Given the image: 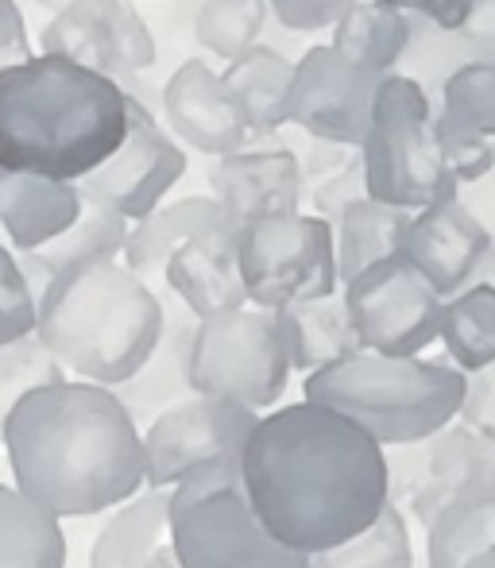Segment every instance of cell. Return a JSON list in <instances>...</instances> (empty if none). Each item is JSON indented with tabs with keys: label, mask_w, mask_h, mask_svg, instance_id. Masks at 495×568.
Here are the masks:
<instances>
[{
	"label": "cell",
	"mask_w": 495,
	"mask_h": 568,
	"mask_svg": "<svg viewBox=\"0 0 495 568\" xmlns=\"http://www.w3.org/2000/svg\"><path fill=\"white\" fill-rule=\"evenodd\" d=\"M236 468L260 526L299 557L361 538L391 507L380 445L306 398L260 414Z\"/></svg>",
	"instance_id": "1"
},
{
	"label": "cell",
	"mask_w": 495,
	"mask_h": 568,
	"mask_svg": "<svg viewBox=\"0 0 495 568\" xmlns=\"http://www.w3.org/2000/svg\"><path fill=\"white\" fill-rule=\"evenodd\" d=\"M16 491L67 518H93L143 491V429L117 390L62 379L16 403L0 429Z\"/></svg>",
	"instance_id": "2"
},
{
	"label": "cell",
	"mask_w": 495,
	"mask_h": 568,
	"mask_svg": "<svg viewBox=\"0 0 495 568\" xmlns=\"http://www.w3.org/2000/svg\"><path fill=\"white\" fill-rule=\"evenodd\" d=\"M132 93L62 54L0 70V174L78 186L117 155Z\"/></svg>",
	"instance_id": "3"
},
{
	"label": "cell",
	"mask_w": 495,
	"mask_h": 568,
	"mask_svg": "<svg viewBox=\"0 0 495 568\" xmlns=\"http://www.w3.org/2000/svg\"><path fill=\"white\" fill-rule=\"evenodd\" d=\"M163 325V291L143 283L124 260H113L54 278L39 298L36 337L62 372L117 390L151 359Z\"/></svg>",
	"instance_id": "4"
},
{
	"label": "cell",
	"mask_w": 495,
	"mask_h": 568,
	"mask_svg": "<svg viewBox=\"0 0 495 568\" xmlns=\"http://www.w3.org/2000/svg\"><path fill=\"white\" fill-rule=\"evenodd\" d=\"M468 375L442 359L356 352L302 379V398L337 410L380 449L422 445L457 422Z\"/></svg>",
	"instance_id": "5"
},
{
	"label": "cell",
	"mask_w": 495,
	"mask_h": 568,
	"mask_svg": "<svg viewBox=\"0 0 495 568\" xmlns=\"http://www.w3.org/2000/svg\"><path fill=\"white\" fill-rule=\"evenodd\" d=\"M356 159L368 197L391 210L422 213L461 197V186L445 171L430 93L411 74H387L380 82L372 124L356 148Z\"/></svg>",
	"instance_id": "6"
},
{
	"label": "cell",
	"mask_w": 495,
	"mask_h": 568,
	"mask_svg": "<svg viewBox=\"0 0 495 568\" xmlns=\"http://www.w3.org/2000/svg\"><path fill=\"white\" fill-rule=\"evenodd\" d=\"M166 546L179 568H310L255 518L236 464H213L166 491Z\"/></svg>",
	"instance_id": "7"
},
{
	"label": "cell",
	"mask_w": 495,
	"mask_h": 568,
	"mask_svg": "<svg viewBox=\"0 0 495 568\" xmlns=\"http://www.w3.org/2000/svg\"><path fill=\"white\" fill-rule=\"evenodd\" d=\"M291 379L275 314L267 310H233L194 325L190 341V390L218 403L267 410L279 406Z\"/></svg>",
	"instance_id": "8"
},
{
	"label": "cell",
	"mask_w": 495,
	"mask_h": 568,
	"mask_svg": "<svg viewBox=\"0 0 495 568\" xmlns=\"http://www.w3.org/2000/svg\"><path fill=\"white\" fill-rule=\"evenodd\" d=\"M236 263L248 306L286 310L299 302L337 294V252L333 225L317 213H286L263 217L236 232Z\"/></svg>",
	"instance_id": "9"
},
{
	"label": "cell",
	"mask_w": 495,
	"mask_h": 568,
	"mask_svg": "<svg viewBox=\"0 0 495 568\" xmlns=\"http://www.w3.org/2000/svg\"><path fill=\"white\" fill-rule=\"evenodd\" d=\"M341 298L364 352L406 359L422 356V348L442 337L445 298H437L434 286L403 255H391L356 275L353 283H345Z\"/></svg>",
	"instance_id": "10"
},
{
	"label": "cell",
	"mask_w": 495,
	"mask_h": 568,
	"mask_svg": "<svg viewBox=\"0 0 495 568\" xmlns=\"http://www.w3.org/2000/svg\"><path fill=\"white\" fill-rule=\"evenodd\" d=\"M260 414L248 406L190 395L143 429V484L171 491L186 476L213 464H236Z\"/></svg>",
	"instance_id": "11"
},
{
	"label": "cell",
	"mask_w": 495,
	"mask_h": 568,
	"mask_svg": "<svg viewBox=\"0 0 495 568\" xmlns=\"http://www.w3.org/2000/svg\"><path fill=\"white\" fill-rule=\"evenodd\" d=\"M43 54H62L109 82L124 85L155 67V36L132 0H74L51 16L39 36Z\"/></svg>",
	"instance_id": "12"
},
{
	"label": "cell",
	"mask_w": 495,
	"mask_h": 568,
	"mask_svg": "<svg viewBox=\"0 0 495 568\" xmlns=\"http://www.w3.org/2000/svg\"><path fill=\"white\" fill-rule=\"evenodd\" d=\"M182 174H186V151L179 148L174 135H166V128L151 116L143 101L132 98L124 143L105 166L78 182V194L82 202L105 205L121 213L128 225H135L163 205V197L179 186Z\"/></svg>",
	"instance_id": "13"
},
{
	"label": "cell",
	"mask_w": 495,
	"mask_h": 568,
	"mask_svg": "<svg viewBox=\"0 0 495 568\" xmlns=\"http://www.w3.org/2000/svg\"><path fill=\"white\" fill-rule=\"evenodd\" d=\"M380 74L348 62L330 43L310 47L294 62L291 85V120L299 132L314 135L317 143L356 151L372 124V105L380 93Z\"/></svg>",
	"instance_id": "14"
},
{
	"label": "cell",
	"mask_w": 495,
	"mask_h": 568,
	"mask_svg": "<svg viewBox=\"0 0 495 568\" xmlns=\"http://www.w3.org/2000/svg\"><path fill=\"white\" fill-rule=\"evenodd\" d=\"M492 247V232L473 217L461 197H453V202L411 213L398 255L414 263V271L437 291V298H453L476 283Z\"/></svg>",
	"instance_id": "15"
},
{
	"label": "cell",
	"mask_w": 495,
	"mask_h": 568,
	"mask_svg": "<svg viewBox=\"0 0 495 568\" xmlns=\"http://www.w3.org/2000/svg\"><path fill=\"white\" fill-rule=\"evenodd\" d=\"M163 116L174 140L210 159L248 151V143L255 140L241 101L205 59H186L171 74V82L163 85Z\"/></svg>",
	"instance_id": "16"
},
{
	"label": "cell",
	"mask_w": 495,
	"mask_h": 568,
	"mask_svg": "<svg viewBox=\"0 0 495 568\" xmlns=\"http://www.w3.org/2000/svg\"><path fill=\"white\" fill-rule=\"evenodd\" d=\"M213 202L225 213V225L241 232L263 217H286L302 213V163L286 148L236 151L213 163L210 171Z\"/></svg>",
	"instance_id": "17"
},
{
	"label": "cell",
	"mask_w": 495,
	"mask_h": 568,
	"mask_svg": "<svg viewBox=\"0 0 495 568\" xmlns=\"http://www.w3.org/2000/svg\"><path fill=\"white\" fill-rule=\"evenodd\" d=\"M163 283L166 294L186 306L198 322L244 310L248 294L241 283V263H236V232L225 225L182 244L166 263Z\"/></svg>",
	"instance_id": "18"
},
{
	"label": "cell",
	"mask_w": 495,
	"mask_h": 568,
	"mask_svg": "<svg viewBox=\"0 0 495 568\" xmlns=\"http://www.w3.org/2000/svg\"><path fill=\"white\" fill-rule=\"evenodd\" d=\"M163 306H166V325H163L159 348L151 352V359L132 379L117 387V398H121L124 410L132 414L135 426H143V429L163 410H171L174 403L194 395V390H190V341H194L198 317L190 314L186 306H179L166 291H163Z\"/></svg>",
	"instance_id": "19"
},
{
	"label": "cell",
	"mask_w": 495,
	"mask_h": 568,
	"mask_svg": "<svg viewBox=\"0 0 495 568\" xmlns=\"http://www.w3.org/2000/svg\"><path fill=\"white\" fill-rule=\"evenodd\" d=\"M495 484V445L481 437L476 429L445 426L442 434L430 437V464H426V484L411 499V515L422 530H430L437 515L449 507L453 499L476 491V487Z\"/></svg>",
	"instance_id": "20"
},
{
	"label": "cell",
	"mask_w": 495,
	"mask_h": 568,
	"mask_svg": "<svg viewBox=\"0 0 495 568\" xmlns=\"http://www.w3.org/2000/svg\"><path fill=\"white\" fill-rule=\"evenodd\" d=\"M82 194L70 182L0 174V232L16 255L54 244L82 217Z\"/></svg>",
	"instance_id": "21"
},
{
	"label": "cell",
	"mask_w": 495,
	"mask_h": 568,
	"mask_svg": "<svg viewBox=\"0 0 495 568\" xmlns=\"http://www.w3.org/2000/svg\"><path fill=\"white\" fill-rule=\"evenodd\" d=\"M128 232H132V225H128L121 213L85 202L82 217L62 232L54 244L39 247V252H23V255H16V260H20V271H23V278H28L31 291H36V298H43L47 286H51L59 275H67V271L90 267V263L121 260Z\"/></svg>",
	"instance_id": "22"
},
{
	"label": "cell",
	"mask_w": 495,
	"mask_h": 568,
	"mask_svg": "<svg viewBox=\"0 0 495 568\" xmlns=\"http://www.w3.org/2000/svg\"><path fill=\"white\" fill-rule=\"evenodd\" d=\"M275 325H279V337H283L286 359H291V372L314 375L322 367L337 364V359L364 352L341 291L330 294V298L275 310Z\"/></svg>",
	"instance_id": "23"
},
{
	"label": "cell",
	"mask_w": 495,
	"mask_h": 568,
	"mask_svg": "<svg viewBox=\"0 0 495 568\" xmlns=\"http://www.w3.org/2000/svg\"><path fill=\"white\" fill-rule=\"evenodd\" d=\"M213 229H225V213H221V205L213 197H182V202L159 205L155 213L135 221L132 232H128L124 263L143 283L155 286V278H163L171 255L194 236Z\"/></svg>",
	"instance_id": "24"
},
{
	"label": "cell",
	"mask_w": 495,
	"mask_h": 568,
	"mask_svg": "<svg viewBox=\"0 0 495 568\" xmlns=\"http://www.w3.org/2000/svg\"><path fill=\"white\" fill-rule=\"evenodd\" d=\"M166 546V491H140L93 538L85 568H151Z\"/></svg>",
	"instance_id": "25"
},
{
	"label": "cell",
	"mask_w": 495,
	"mask_h": 568,
	"mask_svg": "<svg viewBox=\"0 0 495 568\" xmlns=\"http://www.w3.org/2000/svg\"><path fill=\"white\" fill-rule=\"evenodd\" d=\"M225 85L241 101L252 135H271L283 124H291V85H294V62L279 54L275 47H252L244 59L225 67Z\"/></svg>",
	"instance_id": "26"
},
{
	"label": "cell",
	"mask_w": 495,
	"mask_h": 568,
	"mask_svg": "<svg viewBox=\"0 0 495 568\" xmlns=\"http://www.w3.org/2000/svg\"><path fill=\"white\" fill-rule=\"evenodd\" d=\"M414 43V20L395 8L380 4V0H361L341 16L333 28V51H341L348 62L372 70V74L387 78L406 59Z\"/></svg>",
	"instance_id": "27"
},
{
	"label": "cell",
	"mask_w": 495,
	"mask_h": 568,
	"mask_svg": "<svg viewBox=\"0 0 495 568\" xmlns=\"http://www.w3.org/2000/svg\"><path fill=\"white\" fill-rule=\"evenodd\" d=\"M411 225V213L380 205L372 197L353 202L337 221H333V252H337V278L341 286L353 283L356 275H364L375 263L398 255Z\"/></svg>",
	"instance_id": "28"
},
{
	"label": "cell",
	"mask_w": 495,
	"mask_h": 568,
	"mask_svg": "<svg viewBox=\"0 0 495 568\" xmlns=\"http://www.w3.org/2000/svg\"><path fill=\"white\" fill-rule=\"evenodd\" d=\"M70 541L54 515L0 484V568H67Z\"/></svg>",
	"instance_id": "29"
},
{
	"label": "cell",
	"mask_w": 495,
	"mask_h": 568,
	"mask_svg": "<svg viewBox=\"0 0 495 568\" xmlns=\"http://www.w3.org/2000/svg\"><path fill=\"white\" fill-rule=\"evenodd\" d=\"M495 554V484L453 499L426 530V568H465Z\"/></svg>",
	"instance_id": "30"
},
{
	"label": "cell",
	"mask_w": 495,
	"mask_h": 568,
	"mask_svg": "<svg viewBox=\"0 0 495 568\" xmlns=\"http://www.w3.org/2000/svg\"><path fill=\"white\" fill-rule=\"evenodd\" d=\"M453 367L465 375L484 372L495 364V286L473 283L461 294L445 298L442 310V337Z\"/></svg>",
	"instance_id": "31"
},
{
	"label": "cell",
	"mask_w": 495,
	"mask_h": 568,
	"mask_svg": "<svg viewBox=\"0 0 495 568\" xmlns=\"http://www.w3.org/2000/svg\"><path fill=\"white\" fill-rule=\"evenodd\" d=\"M310 568H414V541L403 507L391 503L361 538L310 557Z\"/></svg>",
	"instance_id": "32"
},
{
	"label": "cell",
	"mask_w": 495,
	"mask_h": 568,
	"mask_svg": "<svg viewBox=\"0 0 495 568\" xmlns=\"http://www.w3.org/2000/svg\"><path fill=\"white\" fill-rule=\"evenodd\" d=\"M263 23L267 0H205L194 16V39L229 67L260 47Z\"/></svg>",
	"instance_id": "33"
},
{
	"label": "cell",
	"mask_w": 495,
	"mask_h": 568,
	"mask_svg": "<svg viewBox=\"0 0 495 568\" xmlns=\"http://www.w3.org/2000/svg\"><path fill=\"white\" fill-rule=\"evenodd\" d=\"M437 113L495 143V59L461 62L445 78Z\"/></svg>",
	"instance_id": "34"
},
{
	"label": "cell",
	"mask_w": 495,
	"mask_h": 568,
	"mask_svg": "<svg viewBox=\"0 0 495 568\" xmlns=\"http://www.w3.org/2000/svg\"><path fill=\"white\" fill-rule=\"evenodd\" d=\"M62 379H67V372H62V364L47 352V344L36 333L16 344H4L0 348V429H4L8 414L16 410L20 398Z\"/></svg>",
	"instance_id": "35"
},
{
	"label": "cell",
	"mask_w": 495,
	"mask_h": 568,
	"mask_svg": "<svg viewBox=\"0 0 495 568\" xmlns=\"http://www.w3.org/2000/svg\"><path fill=\"white\" fill-rule=\"evenodd\" d=\"M39 325V298L20 271V260L8 244H0V348L31 337Z\"/></svg>",
	"instance_id": "36"
},
{
	"label": "cell",
	"mask_w": 495,
	"mask_h": 568,
	"mask_svg": "<svg viewBox=\"0 0 495 568\" xmlns=\"http://www.w3.org/2000/svg\"><path fill=\"white\" fill-rule=\"evenodd\" d=\"M437 143H442L445 171L453 174L457 186H481L484 179H492L495 171V143L484 135L468 132V128L453 124L437 113Z\"/></svg>",
	"instance_id": "37"
},
{
	"label": "cell",
	"mask_w": 495,
	"mask_h": 568,
	"mask_svg": "<svg viewBox=\"0 0 495 568\" xmlns=\"http://www.w3.org/2000/svg\"><path fill=\"white\" fill-rule=\"evenodd\" d=\"M387 460V495L395 507H411V499L426 484V464H430V442L403 445V449H383Z\"/></svg>",
	"instance_id": "38"
},
{
	"label": "cell",
	"mask_w": 495,
	"mask_h": 568,
	"mask_svg": "<svg viewBox=\"0 0 495 568\" xmlns=\"http://www.w3.org/2000/svg\"><path fill=\"white\" fill-rule=\"evenodd\" d=\"M364 197H368V190H364V171H361V159L353 155L341 171H333L330 179H322L314 186V210H317V217L333 225L348 205L364 202Z\"/></svg>",
	"instance_id": "39"
},
{
	"label": "cell",
	"mask_w": 495,
	"mask_h": 568,
	"mask_svg": "<svg viewBox=\"0 0 495 568\" xmlns=\"http://www.w3.org/2000/svg\"><path fill=\"white\" fill-rule=\"evenodd\" d=\"M380 4L395 8V12L411 16V20L418 16L437 36H465L476 16V0H380Z\"/></svg>",
	"instance_id": "40"
},
{
	"label": "cell",
	"mask_w": 495,
	"mask_h": 568,
	"mask_svg": "<svg viewBox=\"0 0 495 568\" xmlns=\"http://www.w3.org/2000/svg\"><path fill=\"white\" fill-rule=\"evenodd\" d=\"M356 4H361V0H267V8L275 12V20L283 23L286 31L337 28L341 16Z\"/></svg>",
	"instance_id": "41"
},
{
	"label": "cell",
	"mask_w": 495,
	"mask_h": 568,
	"mask_svg": "<svg viewBox=\"0 0 495 568\" xmlns=\"http://www.w3.org/2000/svg\"><path fill=\"white\" fill-rule=\"evenodd\" d=\"M457 422L468 429H476V434L488 437L495 445V364H488L476 375H468L465 403H461V410H457Z\"/></svg>",
	"instance_id": "42"
},
{
	"label": "cell",
	"mask_w": 495,
	"mask_h": 568,
	"mask_svg": "<svg viewBox=\"0 0 495 568\" xmlns=\"http://www.w3.org/2000/svg\"><path fill=\"white\" fill-rule=\"evenodd\" d=\"M31 36L28 23H23V12L16 0H0V70L20 67V62L31 59Z\"/></svg>",
	"instance_id": "43"
},
{
	"label": "cell",
	"mask_w": 495,
	"mask_h": 568,
	"mask_svg": "<svg viewBox=\"0 0 495 568\" xmlns=\"http://www.w3.org/2000/svg\"><path fill=\"white\" fill-rule=\"evenodd\" d=\"M151 568H179V561H174V554H171V546L159 549L155 561H151Z\"/></svg>",
	"instance_id": "44"
},
{
	"label": "cell",
	"mask_w": 495,
	"mask_h": 568,
	"mask_svg": "<svg viewBox=\"0 0 495 568\" xmlns=\"http://www.w3.org/2000/svg\"><path fill=\"white\" fill-rule=\"evenodd\" d=\"M31 4H39V8H47V12H62V8H70L74 0H31Z\"/></svg>",
	"instance_id": "45"
},
{
	"label": "cell",
	"mask_w": 495,
	"mask_h": 568,
	"mask_svg": "<svg viewBox=\"0 0 495 568\" xmlns=\"http://www.w3.org/2000/svg\"><path fill=\"white\" fill-rule=\"evenodd\" d=\"M465 568H495V554H484V557H473Z\"/></svg>",
	"instance_id": "46"
},
{
	"label": "cell",
	"mask_w": 495,
	"mask_h": 568,
	"mask_svg": "<svg viewBox=\"0 0 495 568\" xmlns=\"http://www.w3.org/2000/svg\"><path fill=\"white\" fill-rule=\"evenodd\" d=\"M495 8V0H476V12H492Z\"/></svg>",
	"instance_id": "47"
}]
</instances>
